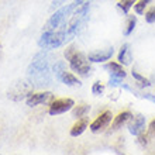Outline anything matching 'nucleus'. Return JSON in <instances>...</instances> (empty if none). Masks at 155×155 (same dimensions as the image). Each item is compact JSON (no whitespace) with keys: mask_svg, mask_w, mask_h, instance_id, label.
Wrapping results in <instances>:
<instances>
[{"mask_svg":"<svg viewBox=\"0 0 155 155\" xmlns=\"http://www.w3.org/2000/svg\"><path fill=\"white\" fill-rule=\"evenodd\" d=\"M27 76L34 87H44L51 85V72L47 57L44 54H40L34 58V61L30 64L27 69Z\"/></svg>","mask_w":155,"mask_h":155,"instance_id":"nucleus-1","label":"nucleus"},{"mask_svg":"<svg viewBox=\"0 0 155 155\" xmlns=\"http://www.w3.org/2000/svg\"><path fill=\"white\" fill-rule=\"evenodd\" d=\"M64 44H66V25L58 31H44L38 40L42 49H55Z\"/></svg>","mask_w":155,"mask_h":155,"instance_id":"nucleus-2","label":"nucleus"},{"mask_svg":"<svg viewBox=\"0 0 155 155\" xmlns=\"http://www.w3.org/2000/svg\"><path fill=\"white\" fill-rule=\"evenodd\" d=\"M76 7V4H68L64 6L62 8L57 10L52 16L49 17V20L45 23L44 25V31H55L61 24H64V21L66 20V17L71 16V13L74 12V8Z\"/></svg>","mask_w":155,"mask_h":155,"instance_id":"nucleus-3","label":"nucleus"},{"mask_svg":"<svg viewBox=\"0 0 155 155\" xmlns=\"http://www.w3.org/2000/svg\"><path fill=\"white\" fill-rule=\"evenodd\" d=\"M69 61L71 69L76 72L81 76H89L90 75V65H89V59L83 52L81 51H75L74 55L68 59Z\"/></svg>","mask_w":155,"mask_h":155,"instance_id":"nucleus-4","label":"nucleus"},{"mask_svg":"<svg viewBox=\"0 0 155 155\" xmlns=\"http://www.w3.org/2000/svg\"><path fill=\"white\" fill-rule=\"evenodd\" d=\"M34 86L28 81H18L12 86V89L8 90V97L12 100L20 102L23 99H27L30 94L33 93Z\"/></svg>","mask_w":155,"mask_h":155,"instance_id":"nucleus-5","label":"nucleus"},{"mask_svg":"<svg viewBox=\"0 0 155 155\" xmlns=\"http://www.w3.org/2000/svg\"><path fill=\"white\" fill-rule=\"evenodd\" d=\"M54 74H55L58 81H61L62 83H65V85H68V86H79L81 85V81H79L72 72L66 71L65 62H62V61L57 62V64L54 65Z\"/></svg>","mask_w":155,"mask_h":155,"instance_id":"nucleus-6","label":"nucleus"},{"mask_svg":"<svg viewBox=\"0 0 155 155\" xmlns=\"http://www.w3.org/2000/svg\"><path fill=\"white\" fill-rule=\"evenodd\" d=\"M74 106H75V102L72 99H68V97L57 99V100L51 102V104H49V114L51 116L64 114L66 111H69Z\"/></svg>","mask_w":155,"mask_h":155,"instance_id":"nucleus-7","label":"nucleus"},{"mask_svg":"<svg viewBox=\"0 0 155 155\" xmlns=\"http://www.w3.org/2000/svg\"><path fill=\"white\" fill-rule=\"evenodd\" d=\"M54 99V94L51 92H40V93H31L27 97V106L34 107L38 104H44L49 103Z\"/></svg>","mask_w":155,"mask_h":155,"instance_id":"nucleus-8","label":"nucleus"},{"mask_svg":"<svg viewBox=\"0 0 155 155\" xmlns=\"http://www.w3.org/2000/svg\"><path fill=\"white\" fill-rule=\"evenodd\" d=\"M111 117H113V114H111V111H109V110L102 113L99 117H96L93 121L90 123V130L93 131V133L102 131L103 128H106V127L109 126V123L111 121Z\"/></svg>","mask_w":155,"mask_h":155,"instance_id":"nucleus-9","label":"nucleus"},{"mask_svg":"<svg viewBox=\"0 0 155 155\" xmlns=\"http://www.w3.org/2000/svg\"><path fill=\"white\" fill-rule=\"evenodd\" d=\"M114 54V49L113 47L111 48H107V49H100V51H93L87 55V59L90 62H104V61H109Z\"/></svg>","mask_w":155,"mask_h":155,"instance_id":"nucleus-10","label":"nucleus"},{"mask_svg":"<svg viewBox=\"0 0 155 155\" xmlns=\"http://www.w3.org/2000/svg\"><path fill=\"white\" fill-rule=\"evenodd\" d=\"M145 128V117L141 114L133 117V123L128 126V131L133 135H138L140 133H143Z\"/></svg>","mask_w":155,"mask_h":155,"instance_id":"nucleus-11","label":"nucleus"},{"mask_svg":"<svg viewBox=\"0 0 155 155\" xmlns=\"http://www.w3.org/2000/svg\"><path fill=\"white\" fill-rule=\"evenodd\" d=\"M131 118H133V114H131L130 111H123V113H120V114H118L117 117H114V120H113L111 130L116 131V130H118V128H121L127 121H130Z\"/></svg>","mask_w":155,"mask_h":155,"instance_id":"nucleus-12","label":"nucleus"},{"mask_svg":"<svg viewBox=\"0 0 155 155\" xmlns=\"http://www.w3.org/2000/svg\"><path fill=\"white\" fill-rule=\"evenodd\" d=\"M87 126H89V120L86 117H82L81 120H78V123H75L74 126H72V128H71V135H72V137H79V135L87 128Z\"/></svg>","mask_w":155,"mask_h":155,"instance_id":"nucleus-13","label":"nucleus"},{"mask_svg":"<svg viewBox=\"0 0 155 155\" xmlns=\"http://www.w3.org/2000/svg\"><path fill=\"white\" fill-rule=\"evenodd\" d=\"M104 69H107V71H110V75L111 76H116V78H126V71L123 69V66H121V64L120 62H109L106 66H104Z\"/></svg>","mask_w":155,"mask_h":155,"instance_id":"nucleus-14","label":"nucleus"},{"mask_svg":"<svg viewBox=\"0 0 155 155\" xmlns=\"http://www.w3.org/2000/svg\"><path fill=\"white\" fill-rule=\"evenodd\" d=\"M130 47L128 44H124L120 49V54H118V62L121 65H130L131 64V54H130Z\"/></svg>","mask_w":155,"mask_h":155,"instance_id":"nucleus-15","label":"nucleus"},{"mask_svg":"<svg viewBox=\"0 0 155 155\" xmlns=\"http://www.w3.org/2000/svg\"><path fill=\"white\" fill-rule=\"evenodd\" d=\"M90 110V106H87V104H81V106L75 107L74 110H72V116H74L75 118H82L85 117L86 113Z\"/></svg>","mask_w":155,"mask_h":155,"instance_id":"nucleus-16","label":"nucleus"},{"mask_svg":"<svg viewBox=\"0 0 155 155\" xmlns=\"http://www.w3.org/2000/svg\"><path fill=\"white\" fill-rule=\"evenodd\" d=\"M150 2H151V0H138V2H135V4H134L135 13H137V14H143L145 7L150 4Z\"/></svg>","mask_w":155,"mask_h":155,"instance_id":"nucleus-17","label":"nucleus"},{"mask_svg":"<svg viewBox=\"0 0 155 155\" xmlns=\"http://www.w3.org/2000/svg\"><path fill=\"white\" fill-rule=\"evenodd\" d=\"M135 2H137V0H120V2H118V7L121 8L124 13H128L130 8L135 4Z\"/></svg>","mask_w":155,"mask_h":155,"instance_id":"nucleus-18","label":"nucleus"},{"mask_svg":"<svg viewBox=\"0 0 155 155\" xmlns=\"http://www.w3.org/2000/svg\"><path fill=\"white\" fill-rule=\"evenodd\" d=\"M133 78H134L135 81L138 82L141 86H150L151 85V82L148 81V79H145L144 76H141V75H140L138 72H135V71H133Z\"/></svg>","mask_w":155,"mask_h":155,"instance_id":"nucleus-19","label":"nucleus"},{"mask_svg":"<svg viewBox=\"0 0 155 155\" xmlns=\"http://www.w3.org/2000/svg\"><path fill=\"white\" fill-rule=\"evenodd\" d=\"M135 24H137V17H130L128 18V23H127V30H126V35H130L133 33V30H134Z\"/></svg>","mask_w":155,"mask_h":155,"instance_id":"nucleus-20","label":"nucleus"},{"mask_svg":"<svg viewBox=\"0 0 155 155\" xmlns=\"http://www.w3.org/2000/svg\"><path fill=\"white\" fill-rule=\"evenodd\" d=\"M103 90H104V86L100 83V82H94L93 83V87H92V93L99 96V94L103 93Z\"/></svg>","mask_w":155,"mask_h":155,"instance_id":"nucleus-21","label":"nucleus"},{"mask_svg":"<svg viewBox=\"0 0 155 155\" xmlns=\"http://www.w3.org/2000/svg\"><path fill=\"white\" fill-rule=\"evenodd\" d=\"M145 21L150 23V24L155 23V7H151L147 13H145Z\"/></svg>","mask_w":155,"mask_h":155,"instance_id":"nucleus-22","label":"nucleus"},{"mask_svg":"<svg viewBox=\"0 0 155 155\" xmlns=\"http://www.w3.org/2000/svg\"><path fill=\"white\" fill-rule=\"evenodd\" d=\"M148 137H150V134H144V131H143V133H140V134H138L140 144H141V145H147V144H148Z\"/></svg>","mask_w":155,"mask_h":155,"instance_id":"nucleus-23","label":"nucleus"},{"mask_svg":"<svg viewBox=\"0 0 155 155\" xmlns=\"http://www.w3.org/2000/svg\"><path fill=\"white\" fill-rule=\"evenodd\" d=\"M120 82H121V78L111 76L110 81H109V85H110V86H117V85H120Z\"/></svg>","mask_w":155,"mask_h":155,"instance_id":"nucleus-24","label":"nucleus"},{"mask_svg":"<svg viewBox=\"0 0 155 155\" xmlns=\"http://www.w3.org/2000/svg\"><path fill=\"white\" fill-rule=\"evenodd\" d=\"M66 0H54L52 4H51V10H54L55 7H59V6H62V4L65 3Z\"/></svg>","mask_w":155,"mask_h":155,"instance_id":"nucleus-25","label":"nucleus"},{"mask_svg":"<svg viewBox=\"0 0 155 155\" xmlns=\"http://www.w3.org/2000/svg\"><path fill=\"white\" fill-rule=\"evenodd\" d=\"M148 134L150 135H155V120H152L148 126Z\"/></svg>","mask_w":155,"mask_h":155,"instance_id":"nucleus-26","label":"nucleus"},{"mask_svg":"<svg viewBox=\"0 0 155 155\" xmlns=\"http://www.w3.org/2000/svg\"><path fill=\"white\" fill-rule=\"evenodd\" d=\"M85 3H90V0H75V4L78 6H81V4H85Z\"/></svg>","mask_w":155,"mask_h":155,"instance_id":"nucleus-27","label":"nucleus"},{"mask_svg":"<svg viewBox=\"0 0 155 155\" xmlns=\"http://www.w3.org/2000/svg\"><path fill=\"white\" fill-rule=\"evenodd\" d=\"M144 97L148 99V100H151V102H154V103H155V96H152V94H150V93H148V94H144Z\"/></svg>","mask_w":155,"mask_h":155,"instance_id":"nucleus-28","label":"nucleus"}]
</instances>
